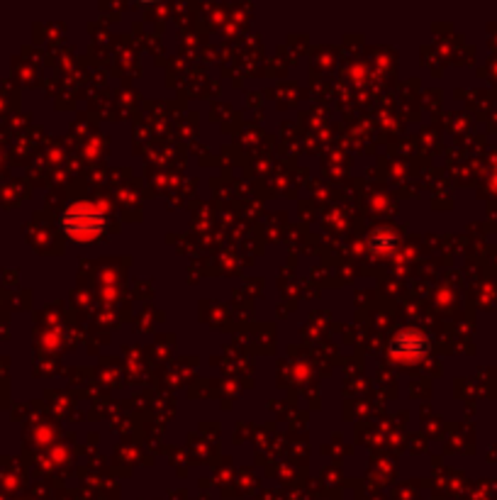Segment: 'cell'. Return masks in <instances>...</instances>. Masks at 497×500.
I'll use <instances>...</instances> for the list:
<instances>
[{
  "mask_svg": "<svg viewBox=\"0 0 497 500\" xmlns=\"http://www.w3.org/2000/svg\"><path fill=\"white\" fill-rule=\"evenodd\" d=\"M61 227L71 240H95L105 230V215L88 203H76L61 215Z\"/></svg>",
  "mask_w": 497,
  "mask_h": 500,
  "instance_id": "obj_1",
  "label": "cell"
},
{
  "mask_svg": "<svg viewBox=\"0 0 497 500\" xmlns=\"http://www.w3.org/2000/svg\"><path fill=\"white\" fill-rule=\"evenodd\" d=\"M390 352L397 359H405V362H414V359H422L424 354L429 352V340L417 330H403L393 337L390 342Z\"/></svg>",
  "mask_w": 497,
  "mask_h": 500,
  "instance_id": "obj_2",
  "label": "cell"
},
{
  "mask_svg": "<svg viewBox=\"0 0 497 500\" xmlns=\"http://www.w3.org/2000/svg\"><path fill=\"white\" fill-rule=\"evenodd\" d=\"M369 247L373 251H378V254H390L397 247V234L390 230L373 232L369 237Z\"/></svg>",
  "mask_w": 497,
  "mask_h": 500,
  "instance_id": "obj_3",
  "label": "cell"
}]
</instances>
